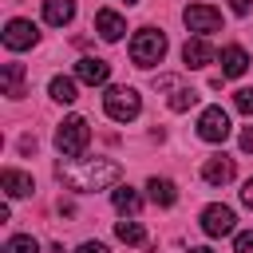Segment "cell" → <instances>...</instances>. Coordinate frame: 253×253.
<instances>
[{
	"instance_id": "cell-28",
	"label": "cell",
	"mask_w": 253,
	"mask_h": 253,
	"mask_svg": "<svg viewBox=\"0 0 253 253\" xmlns=\"http://www.w3.org/2000/svg\"><path fill=\"white\" fill-rule=\"evenodd\" d=\"M241 202H245V206H249V210H253V178H249V182H245V186H241Z\"/></svg>"
},
{
	"instance_id": "cell-15",
	"label": "cell",
	"mask_w": 253,
	"mask_h": 253,
	"mask_svg": "<svg viewBox=\"0 0 253 253\" xmlns=\"http://www.w3.org/2000/svg\"><path fill=\"white\" fill-rule=\"evenodd\" d=\"M0 87L8 99H24V63H4L0 67Z\"/></svg>"
},
{
	"instance_id": "cell-12",
	"label": "cell",
	"mask_w": 253,
	"mask_h": 253,
	"mask_svg": "<svg viewBox=\"0 0 253 253\" xmlns=\"http://www.w3.org/2000/svg\"><path fill=\"white\" fill-rule=\"evenodd\" d=\"M245 71H249V55H245V47H237V43L221 47V75H225V79H237V75H245Z\"/></svg>"
},
{
	"instance_id": "cell-16",
	"label": "cell",
	"mask_w": 253,
	"mask_h": 253,
	"mask_svg": "<svg viewBox=\"0 0 253 253\" xmlns=\"http://www.w3.org/2000/svg\"><path fill=\"white\" fill-rule=\"evenodd\" d=\"M111 206H115L123 217H134V213L142 210V198H138V190H130V186H115V190H111Z\"/></svg>"
},
{
	"instance_id": "cell-26",
	"label": "cell",
	"mask_w": 253,
	"mask_h": 253,
	"mask_svg": "<svg viewBox=\"0 0 253 253\" xmlns=\"http://www.w3.org/2000/svg\"><path fill=\"white\" fill-rule=\"evenodd\" d=\"M229 8H233L237 16H249V12H253V0H229Z\"/></svg>"
},
{
	"instance_id": "cell-20",
	"label": "cell",
	"mask_w": 253,
	"mask_h": 253,
	"mask_svg": "<svg viewBox=\"0 0 253 253\" xmlns=\"http://www.w3.org/2000/svg\"><path fill=\"white\" fill-rule=\"evenodd\" d=\"M115 237L126 241V245H146V229H142L134 217H130V221H119V225H115Z\"/></svg>"
},
{
	"instance_id": "cell-5",
	"label": "cell",
	"mask_w": 253,
	"mask_h": 253,
	"mask_svg": "<svg viewBox=\"0 0 253 253\" xmlns=\"http://www.w3.org/2000/svg\"><path fill=\"white\" fill-rule=\"evenodd\" d=\"M182 20H186V28L198 32V36H210V32L221 28V12L210 8V4H190V8L182 12Z\"/></svg>"
},
{
	"instance_id": "cell-23",
	"label": "cell",
	"mask_w": 253,
	"mask_h": 253,
	"mask_svg": "<svg viewBox=\"0 0 253 253\" xmlns=\"http://www.w3.org/2000/svg\"><path fill=\"white\" fill-rule=\"evenodd\" d=\"M233 107H237L241 115H249V119H253V87H241V91H233Z\"/></svg>"
},
{
	"instance_id": "cell-14",
	"label": "cell",
	"mask_w": 253,
	"mask_h": 253,
	"mask_svg": "<svg viewBox=\"0 0 253 253\" xmlns=\"http://www.w3.org/2000/svg\"><path fill=\"white\" fill-rule=\"evenodd\" d=\"M202 178H206L210 186H225V182H233V158H225V154L210 158V162L202 166Z\"/></svg>"
},
{
	"instance_id": "cell-6",
	"label": "cell",
	"mask_w": 253,
	"mask_h": 253,
	"mask_svg": "<svg viewBox=\"0 0 253 253\" xmlns=\"http://www.w3.org/2000/svg\"><path fill=\"white\" fill-rule=\"evenodd\" d=\"M198 134H202L206 142H225V138H229V115H225L221 107H206L202 119H198Z\"/></svg>"
},
{
	"instance_id": "cell-10",
	"label": "cell",
	"mask_w": 253,
	"mask_h": 253,
	"mask_svg": "<svg viewBox=\"0 0 253 253\" xmlns=\"http://www.w3.org/2000/svg\"><path fill=\"white\" fill-rule=\"evenodd\" d=\"M95 32H99L107 43H115V40H123L126 20H123L119 12H111V8H99V12H95Z\"/></svg>"
},
{
	"instance_id": "cell-19",
	"label": "cell",
	"mask_w": 253,
	"mask_h": 253,
	"mask_svg": "<svg viewBox=\"0 0 253 253\" xmlns=\"http://www.w3.org/2000/svg\"><path fill=\"white\" fill-rule=\"evenodd\" d=\"M47 91H51L55 103H75V99H79V95H75V79H67V75H55V79L47 83Z\"/></svg>"
},
{
	"instance_id": "cell-11",
	"label": "cell",
	"mask_w": 253,
	"mask_h": 253,
	"mask_svg": "<svg viewBox=\"0 0 253 253\" xmlns=\"http://www.w3.org/2000/svg\"><path fill=\"white\" fill-rule=\"evenodd\" d=\"M182 63H186V67H206V63H213V47H210V40H206V36L186 40V47H182Z\"/></svg>"
},
{
	"instance_id": "cell-18",
	"label": "cell",
	"mask_w": 253,
	"mask_h": 253,
	"mask_svg": "<svg viewBox=\"0 0 253 253\" xmlns=\"http://www.w3.org/2000/svg\"><path fill=\"white\" fill-rule=\"evenodd\" d=\"M146 190H150V202H154V206H162V210H170V206L178 202V186H174L170 178H150V182H146Z\"/></svg>"
},
{
	"instance_id": "cell-8",
	"label": "cell",
	"mask_w": 253,
	"mask_h": 253,
	"mask_svg": "<svg viewBox=\"0 0 253 253\" xmlns=\"http://www.w3.org/2000/svg\"><path fill=\"white\" fill-rule=\"evenodd\" d=\"M36 40H40V32H36L32 20H8V28H4V47H8V51H24V47H32Z\"/></svg>"
},
{
	"instance_id": "cell-27",
	"label": "cell",
	"mask_w": 253,
	"mask_h": 253,
	"mask_svg": "<svg viewBox=\"0 0 253 253\" xmlns=\"http://www.w3.org/2000/svg\"><path fill=\"white\" fill-rule=\"evenodd\" d=\"M241 150H249V154H253V126H245V130H241Z\"/></svg>"
},
{
	"instance_id": "cell-1",
	"label": "cell",
	"mask_w": 253,
	"mask_h": 253,
	"mask_svg": "<svg viewBox=\"0 0 253 253\" xmlns=\"http://www.w3.org/2000/svg\"><path fill=\"white\" fill-rule=\"evenodd\" d=\"M119 162L111 158H59L55 162V178L75 190V194H95V190H107L119 182Z\"/></svg>"
},
{
	"instance_id": "cell-25",
	"label": "cell",
	"mask_w": 253,
	"mask_h": 253,
	"mask_svg": "<svg viewBox=\"0 0 253 253\" xmlns=\"http://www.w3.org/2000/svg\"><path fill=\"white\" fill-rule=\"evenodd\" d=\"M75 253H111V249H107L103 241H83V245H79Z\"/></svg>"
},
{
	"instance_id": "cell-21",
	"label": "cell",
	"mask_w": 253,
	"mask_h": 253,
	"mask_svg": "<svg viewBox=\"0 0 253 253\" xmlns=\"http://www.w3.org/2000/svg\"><path fill=\"white\" fill-rule=\"evenodd\" d=\"M166 103H170V111H190V107L198 103V91H194V87H182V83H178V87L170 91V99H166Z\"/></svg>"
},
{
	"instance_id": "cell-13",
	"label": "cell",
	"mask_w": 253,
	"mask_h": 253,
	"mask_svg": "<svg viewBox=\"0 0 253 253\" xmlns=\"http://www.w3.org/2000/svg\"><path fill=\"white\" fill-rule=\"evenodd\" d=\"M0 186H4V194H8V198H28V194L36 190L32 174H24V170H12V166L0 174Z\"/></svg>"
},
{
	"instance_id": "cell-29",
	"label": "cell",
	"mask_w": 253,
	"mask_h": 253,
	"mask_svg": "<svg viewBox=\"0 0 253 253\" xmlns=\"http://www.w3.org/2000/svg\"><path fill=\"white\" fill-rule=\"evenodd\" d=\"M190 253H213V249H206V245H198V249H190Z\"/></svg>"
},
{
	"instance_id": "cell-17",
	"label": "cell",
	"mask_w": 253,
	"mask_h": 253,
	"mask_svg": "<svg viewBox=\"0 0 253 253\" xmlns=\"http://www.w3.org/2000/svg\"><path fill=\"white\" fill-rule=\"evenodd\" d=\"M43 20L51 28H63L75 20V0H43Z\"/></svg>"
},
{
	"instance_id": "cell-3",
	"label": "cell",
	"mask_w": 253,
	"mask_h": 253,
	"mask_svg": "<svg viewBox=\"0 0 253 253\" xmlns=\"http://www.w3.org/2000/svg\"><path fill=\"white\" fill-rule=\"evenodd\" d=\"M162 55H166V36L158 28H138L130 40V59L138 67H154V63H162Z\"/></svg>"
},
{
	"instance_id": "cell-24",
	"label": "cell",
	"mask_w": 253,
	"mask_h": 253,
	"mask_svg": "<svg viewBox=\"0 0 253 253\" xmlns=\"http://www.w3.org/2000/svg\"><path fill=\"white\" fill-rule=\"evenodd\" d=\"M233 253H253V229H245V233L233 237Z\"/></svg>"
},
{
	"instance_id": "cell-9",
	"label": "cell",
	"mask_w": 253,
	"mask_h": 253,
	"mask_svg": "<svg viewBox=\"0 0 253 253\" xmlns=\"http://www.w3.org/2000/svg\"><path fill=\"white\" fill-rule=\"evenodd\" d=\"M75 79L87 83V87H103V83L111 79V63H107V59H95V55H83V59L75 63Z\"/></svg>"
},
{
	"instance_id": "cell-2",
	"label": "cell",
	"mask_w": 253,
	"mask_h": 253,
	"mask_svg": "<svg viewBox=\"0 0 253 253\" xmlns=\"http://www.w3.org/2000/svg\"><path fill=\"white\" fill-rule=\"evenodd\" d=\"M87 142H91V126H87V119H83V115H67V119L59 123V130H55V146H59V154H63V158H79V154L87 150Z\"/></svg>"
},
{
	"instance_id": "cell-30",
	"label": "cell",
	"mask_w": 253,
	"mask_h": 253,
	"mask_svg": "<svg viewBox=\"0 0 253 253\" xmlns=\"http://www.w3.org/2000/svg\"><path fill=\"white\" fill-rule=\"evenodd\" d=\"M126 4H138V0H126Z\"/></svg>"
},
{
	"instance_id": "cell-22",
	"label": "cell",
	"mask_w": 253,
	"mask_h": 253,
	"mask_svg": "<svg viewBox=\"0 0 253 253\" xmlns=\"http://www.w3.org/2000/svg\"><path fill=\"white\" fill-rule=\"evenodd\" d=\"M4 253H40V241L32 233H16V237L4 241Z\"/></svg>"
},
{
	"instance_id": "cell-7",
	"label": "cell",
	"mask_w": 253,
	"mask_h": 253,
	"mask_svg": "<svg viewBox=\"0 0 253 253\" xmlns=\"http://www.w3.org/2000/svg\"><path fill=\"white\" fill-rule=\"evenodd\" d=\"M233 210L229 206H221V202H213V206H206L202 210V229H206V237H225V233H233Z\"/></svg>"
},
{
	"instance_id": "cell-4",
	"label": "cell",
	"mask_w": 253,
	"mask_h": 253,
	"mask_svg": "<svg viewBox=\"0 0 253 253\" xmlns=\"http://www.w3.org/2000/svg\"><path fill=\"white\" fill-rule=\"evenodd\" d=\"M103 111H107L115 123H130V119H138L142 99H138L134 87H107V95H103Z\"/></svg>"
}]
</instances>
